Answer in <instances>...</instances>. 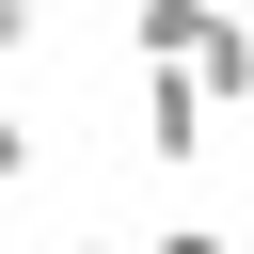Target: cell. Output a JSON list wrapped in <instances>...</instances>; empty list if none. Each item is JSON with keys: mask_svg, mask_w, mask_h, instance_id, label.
Masks as SVG:
<instances>
[{"mask_svg": "<svg viewBox=\"0 0 254 254\" xmlns=\"http://www.w3.org/2000/svg\"><path fill=\"white\" fill-rule=\"evenodd\" d=\"M206 143H222V95H206L190 64H143V159H159V175H190Z\"/></svg>", "mask_w": 254, "mask_h": 254, "instance_id": "cell-1", "label": "cell"}, {"mask_svg": "<svg viewBox=\"0 0 254 254\" xmlns=\"http://www.w3.org/2000/svg\"><path fill=\"white\" fill-rule=\"evenodd\" d=\"M222 0H127V64H190Z\"/></svg>", "mask_w": 254, "mask_h": 254, "instance_id": "cell-2", "label": "cell"}, {"mask_svg": "<svg viewBox=\"0 0 254 254\" xmlns=\"http://www.w3.org/2000/svg\"><path fill=\"white\" fill-rule=\"evenodd\" d=\"M190 79H206V95L238 111V95H254V16H206V48H190Z\"/></svg>", "mask_w": 254, "mask_h": 254, "instance_id": "cell-3", "label": "cell"}, {"mask_svg": "<svg viewBox=\"0 0 254 254\" xmlns=\"http://www.w3.org/2000/svg\"><path fill=\"white\" fill-rule=\"evenodd\" d=\"M143 254H238V238H222V222H159Z\"/></svg>", "mask_w": 254, "mask_h": 254, "instance_id": "cell-4", "label": "cell"}, {"mask_svg": "<svg viewBox=\"0 0 254 254\" xmlns=\"http://www.w3.org/2000/svg\"><path fill=\"white\" fill-rule=\"evenodd\" d=\"M16 175H32V111L0 95V190H16Z\"/></svg>", "mask_w": 254, "mask_h": 254, "instance_id": "cell-5", "label": "cell"}, {"mask_svg": "<svg viewBox=\"0 0 254 254\" xmlns=\"http://www.w3.org/2000/svg\"><path fill=\"white\" fill-rule=\"evenodd\" d=\"M16 32H32V0H0V48H16Z\"/></svg>", "mask_w": 254, "mask_h": 254, "instance_id": "cell-6", "label": "cell"}, {"mask_svg": "<svg viewBox=\"0 0 254 254\" xmlns=\"http://www.w3.org/2000/svg\"><path fill=\"white\" fill-rule=\"evenodd\" d=\"M64 254H111V238H64Z\"/></svg>", "mask_w": 254, "mask_h": 254, "instance_id": "cell-7", "label": "cell"}]
</instances>
